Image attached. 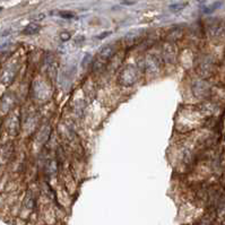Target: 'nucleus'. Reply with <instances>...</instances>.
<instances>
[{
	"mask_svg": "<svg viewBox=\"0 0 225 225\" xmlns=\"http://www.w3.org/2000/svg\"><path fill=\"white\" fill-rule=\"evenodd\" d=\"M113 52H114V48L112 45H105L103 49H101L96 56L95 66H102L103 64H105L112 57Z\"/></svg>",
	"mask_w": 225,
	"mask_h": 225,
	"instance_id": "obj_2",
	"label": "nucleus"
},
{
	"mask_svg": "<svg viewBox=\"0 0 225 225\" xmlns=\"http://www.w3.org/2000/svg\"><path fill=\"white\" fill-rule=\"evenodd\" d=\"M187 7V2H179V4H174V5H171L170 6V10L171 12H180V10H182L183 8H186Z\"/></svg>",
	"mask_w": 225,
	"mask_h": 225,
	"instance_id": "obj_5",
	"label": "nucleus"
},
{
	"mask_svg": "<svg viewBox=\"0 0 225 225\" xmlns=\"http://www.w3.org/2000/svg\"><path fill=\"white\" fill-rule=\"evenodd\" d=\"M138 70L132 66H127L125 69H122L119 80L122 83V85H132L138 79Z\"/></svg>",
	"mask_w": 225,
	"mask_h": 225,
	"instance_id": "obj_1",
	"label": "nucleus"
},
{
	"mask_svg": "<svg viewBox=\"0 0 225 225\" xmlns=\"http://www.w3.org/2000/svg\"><path fill=\"white\" fill-rule=\"evenodd\" d=\"M70 38H71V35H70V33H68V32H62V33L60 34L61 41H64V42L70 40Z\"/></svg>",
	"mask_w": 225,
	"mask_h": 225,
	"instance_id": "obj_8",
	"label": "nucleus"
},
{
	"mask_svg": "<svg viewBox=\"0 0 225 225\" xmlns=\"http://www.w3.org/2000/svg\"><path fill=\"white\" fill-rule=\"evenodd\" d=\"M221 5H222L221 2H215V4H214V5H212V6H209V7L205 8V10H204V12H205V13H207V14H208V13H212V12H214V10H215L216 8H218V7H220Z\"/></svg>",
	"mask_w": 225,
	"mask_h": 225,
	"instance_id": "obj_6",
	"label": "nucleus"
},
{
	"mask_svg": "<svg viewBox=\"0 0 225 225\" xmlns=\"http://www.w3.org/2000/svg\"><path fill=\"white\" fill-rule=\"evenodd\" d=\"M1 10H2V8H1V7H0V12H1Z\"/></svg>",
	"mask_w": 225,
	"mask_h": 225,
	"instance_id": "obj_10",
	"label": "nucleus"
},
{
	"mask_svg": "<svg viewBox=\"0 0 225 225\" xmlns=\"http://www.w3.org/2000/svg\"><path fill=\"white\" fill-rule=\"evenodd\" d=\"M59 15H60L62 18H67V19H70V18H74V17H75L74 14L68 13V12H60L59 13Z\"/></svg>",
	"mask_w": 225,
	"mask_h": 225,
	"instance_id": "obj_7",
	"label": "nucleus"
},
{
	"mask_svg": "<svg viewBox=\"0 0 225 225\" xmlns=\"http://www.w3.org/2000/svg\"><path fill=\"white\" fill-rule=\"evenodd\" d=\"M110 34H111V32H107V33H103V34L99 35V36H97V38H105V36H107V35H110Z\"/></svg>",
	"mask_w": 225,
	"mask_h": 225,
	"instance_id": "obj_9",
	"label": "nucleus"
},
{
	"mask_svg": "<svg viewBox=\"0 0 225 225\" xmlns=\"http://www.w3.org/2000/svg\"><path fill=\"white\" fill-rule=\"evenodd\" d=\"M16 74V67L14 65H8V67L4 70V73L1 75V82L4 84H10L15 77Z\"/></svg>",
	"mask_w": 225,
	"mask_h": 225,
	"instance_id": "obj_3",
	"label": "nucleus"
},
{
	"mask_svg": "<svg viewBox=\"0 0 225 225\" xmlns=\"http://www.w3.org/2000/svg\"><path fill=\"white\" fill-rule=\"evenodd\" d=\"M40 30H41V26H40L38 24L31 23V24H28V25H27V26L23 30V34H25V35H34V34H36V33H38V32H40Z\"/></svg>",
	"mask_w": 225,
	"mask_h": 225,
	"instance_id": "obj_4",
	"label": "nucleus"
}]
</instances>
